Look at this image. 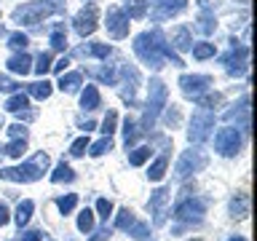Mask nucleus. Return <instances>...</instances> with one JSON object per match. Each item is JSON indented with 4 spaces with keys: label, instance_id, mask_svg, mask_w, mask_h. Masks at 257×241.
<instances>
[{
    "label": "nucleus",
    "instance_id": "4d7b16f0",
    "mask_svg": "<svg viewBox=\"0 0 257 241\" xmlns=\"http://www.w3.org/2000/svg\"><path fill=\"white\" fill-rule=\"evenodd\" d=\"M238 3H249V0H238Z\"/></svg>",
    "mask_w": 257,
    "mask_h": 241
},
{
    "label": "nucleus",
    "instance_id": "4be33fe9",
    "mask_svg": "<svg viewBox=\"0 0 257 241\" xmlns=\"http://www.w3.org/2000/svg\"><path fill=\"white\" fill-rule=\"evenodd\" d=\"M142 134H145V132L140 129V124H137L134 118H126V120H123V145H126V148H132V145L140 140Z\"/></svg>",
    "mask_w": 257,
    "mask_h": 241
},
{
    "label": "nucleus",
    "instance_id": "dca6fc26",
    "mask_svg": "<svg viewBox=\"0 0 257 241\" xmlns=\"http://www.w3.org/2000/svg\"><path fill=\"white\" fill-rule=\"evenodd\" d=\"M112 54V48L107 43H88V46H78L72 56H99V59H107Z\"/></svg>",
    "mask_w": 257,
    "mask_h": 241
},
{
    "label": "nucleus",
    "instance_id": "4c0bfd02",
    "mask_svg": "<svg viewBox=\"0 0 257 241\" xmlns=\"http://www.w3.org/2000/svg\"><path fill=\"white\" fill-rule=\"evenodd\" d=\"M107 150H112V137H104V140L94 142V145H88V153H91L94 158L104 156V153H107Z\"/></svg>",
    "mask_w": 257,
    "mask_h": 241
},
{
    "label": "nucleus",
    "instance_id": "9d476101",
    "mask_svg": "<svg viewBox=\"0 0 257 241\" xmlns=\"http://www.w3.org/2000/svg\"><path fill=\"white\" fill-rule=\"evenodd\" d=\"M230 51L222 56V62L228 64V72L230 75H244L246 72V62H249V48L246 46H236L238 40H230Z\"/></svg>",
    "mask_w": 257,
    "mask_h": 241
},
{
    "label": "nucleus",
    "instance_id": "de8ad7c7",
    "mask_svg": "<svg viewBox=\"0 0 257 241\" xmlns=\"http://www.w3.org/2000/svg\"><path fill=\"white\" fill-rule=\"evenodd\" d=\"M43 236H46L43 230H24L19 236V241H43Z\"/></svg>",
    "mask_w": 257,
    "mask_h": 241
},
{
    "label": "nucleus",
    "instance_id": "bb28decb",
    "mask_svg": "<svg viewBox=\"0 0 257 241\" xmlns=\"http://www.w3.org/2000/svg\"><path fill=\"white\" fill-rule=\"evenodd\" d=\"M27 107H30V96L22 94V91H14L11 96H8V102H6L8 112H19V110H27Z\"/></svg>",
    "mask_w": 257,
    "mask_h": 241
},
{
    "label": "nucleus",
    "instance_id": "393cba45",
    "mask_svg": "<svg viewBox=\"0 0 257 241\" xmlns=\"http://www.w3.org/2000/svg\"><path fill=\"white\" fill-rule=\"evenodd\" d=\"M51 91H54V86L48 83V80L43 78V80H38V83H27V96H35V99H48L51 96Z\"/></svg>",
    "mask_w": 257,
    "mask_h": 241
},
{
    "label": "nucleus",
    "instance_id": "c85d7f7f",
    "mask_svg": "<svg viewBox=\"0 0 257 241\" xmlns=\"http://www.w3.org/2000/svg\"><path fill=\"white\" fill-rule=\"evenodd\" d=\"M166 166H169V158H166V156L156 158V161L150 164V172H148V177H150L153 182H161V180H164V174H166Z\"/></svg>",
    "mask_w": 257,
    "mask_h": 241
},
{
    "label": "nucleus",
    "instance_id": "7c9ffc66",
    "mask_svg": "<svg viewBox=\"0 0 257 241\" xmlns=\"http://www.w3.org/2000/svg\"><path fill=\"white\" fill-rule=\"evenodd\" d=\"M72 180H75V172H72V169H70V166L62 161V164L54 169V174H51V182H56V185H59V182H72Z\"/></svg>",
    "mask_w": 257,
    "mask_h": 241
},
{
    "label": "nucleus",
    "instance_id": "c756f323",
    "mask_svg": "<svg viewBox=\"0 0 257 241\" xmlns=\"http://www.w3.org/2000/svg\"><path fill=\"white\" fill-rule=\"evenodd\" d=\"M193 99H196L198 107H217V104H222V94L220 91H206V94L193 96Z\"/></svg>",
    "mask_w": 257,
    "mask_h": 241
},
{
    "label": "nucleus",
    "instance_id": "f8f14e48",
    "mask_svg": "<svg viewBox=\"0 0 257 241\" xmlns=\"http://www.w3.org/2000/svg\"><path fill=\"white\" fill-rule=\"evenodd\" d=\"M104 24H107V32H110L115 40H120V38L128 35V16L120 11L118 6H110V8H107V22H104Z\"/></svg>",
    "mask_w": 257,
    "mask_h": 241
},
{
    "label": "nucleus",
    "instance_id": "a19ab883",
    "mask_svg": "<svg viewBox=\"0 0 257 241\" xmlns=\"http://www.w3.org/2000/svg\"><path fill=\"white\" fill-rule=\"evenodd\" d=\"M128 230H132V236L137 241H150V225L148 222H134Z\"/></svg>",
    "mask_w": 257,
    "mask_h": 241
},
{
    "label": "nucleus",
    "instance_id": "a18cd8bd",
    "mask_svg": "<svg viewBox=\"0 0 257 241\" xmlns=\"http://www.w3.org/2000/svg\"><path fill=\"white\" fill-rule=\"evenodd\" d=\"M0 91H6V94H14V91H19V83H14L11 78L0 75Z\"/></svg>",
    "mask_w": 257,
    "mask_h": 241
},
{
    "label": "nucleus",
    "instance_id": "6e6552de",
    "mask_svg": "<svg viewBox=\"0 0 257 241\" xmlns=\"http://www.w3.org/2000/svg\"><path fill=\"white\" fill-rule=\"evenodd\" d=\"M212 129H214V115H212V112H206V110L193 112L190 129H188V140H190V142H196V145H198V142H204V140H209Z\"/></svg>",
    "mask_w": 257,
    "mask_h": 241
},
{
    "label": "nucleus",
    "instance_id": "72a5a7b5",
    "mask_svg": "<svg viewBox=\"0 0 257 241\" xmlns=\"http://www.w3.org/2000/svg\"><path fill=\"white\" fill-rule=\"evenodd\" d=\"M32 70H35L40 78H43L46 72L51 70V54H48V51H40V54H38V59H35V64H32Z\"/></svg>",
    "mask_w": 257,
    "mask_h": 241
},
{
    "label": "nucleus",
    "instance_id": "f3484780",
    "mask_svg": "<svg viewBox=\"0 0 257 241\" xmlns=\"http://www.w3.org/2000/svg\"><path fill=\"white\" fill-rule=\"evenodd\" d=\"M6 64H8V70H11V72H16V75H27V72L32 70V59L24 51L22 54H14Z\"/></svg>",
    "mask_w": 257,
    "mask_h": 241
},
{
    "label": "nucleus",
    "instance_id": "cd10ccee",
    "mask_svg": "<svg viewBox=\"0 0 257 241\" xmlns=\"http://www.w3.org/2000/svg\"><path fill=\"white\" fill-rule=\"evenodd\" d=\"M51 48H56V51L67 48V30H64V24H54L51 27Z\"/></svg>",
    "mask_w": 257,
    "mask_h": 241
},
{
    "label": "nucleus",
    "instance_id": "5fc2aeb1",
    "mask_svg": "<svg viewBox=\"0 0 257 241\" xmlns=\"http://www.w3.org/2000/svg\"><path fill=\"white\" fill-rule=\"evenodd\" d=\"M59 3H62V0H54V6H56V8H59Z\"/></svg>",
    "mask_w": 257,
    "mask_h": 241
},
{
    "label": "nucleus",
    "instance_id": "3c124183",
    "mask_svg": "<svg viewBox=\"0 0 257 241\" xmlns=\"http://www.w3.org/2000/svg\"><path fill=\"white\" fill-rule=\"evenodd\" d=\"M107 238H110V228H107V225H104V228H99V230L91 236V241H107Z\"/></svg>",
    "mask_w": 257,
    "mask_h": 241
},
{
    "label": "nucleus",
    "instance_id": "09e8293b",
    "mask_svg": "<svg viewBox=\"0 0 257 241\" xmlns=\"http://www.w3.org/2000/svg\"><path fill=\"white\" fill-rule=\"evenodd\" d=\"M67 67H70V56H62V59H56V62L51 64V70H54V72H59V75H62V72L67 70Z\"/></svg>",
    "mask_w": 257,
    "mask_h": 241
},
{
    "label": "nucleus",
    "instance_id": "49530a36",
    "mask_svg": "<svg viewBox=\"0 0 257 241\" xmlns=\"http://www.w3.org/2000/svg\"><path fill=\"white\" fill-rule=\"evenodd\" d=\"M8 134H11L14 140H27V129H24L22 124H14V126H8Z\"/></svg>",
    "mask_w": 257,
    "mask_h": 241
},
{
    "label": "nucleus",
    "instance_id": "ea45409f",
    "mask_svg": "<svg viewBox=\"0 0 257 241\" xmlns=\"http://www.w3.org/2000/svg\"><path fill=\"white\" fill-rule=\"evenodd\" d=\"M8 46H11L14 51H24V48L30 46V38L24 35V32H11V35H8Z\"/></svg>",
    "mask_w": 257,
    "mask_h": 241
},
{
    "label": "nucleus",
    "instance_id": "2f4dec72",
    "mask_svg": "<svg viewBox=\"0 0 257 241\" xmlns=\"http://www.w3.org/2000/svg\"><path fill=\"white\" fill-rule=\"evenodd\" d=\"M134 222H137V217H134V212H132L128 206H123V209L118 212V217H115V228H118V230H128Z\"/></svg>",
    "mask_w": 257,
    "mask_h": 241
},
{
    "label": "nucleus",
    "instance_id": "f704fd0d",
    "mask_svg": "<svg viewBox=\"0 0 257 241\" xmlns=\"http://www.w3.org/2000/svg\"><path fill=\"white\" fill-rule=\"evenodd\" d=\"M56 206H59V212H62V214H70L72 209L78 206V196H75V193H67V196H59V198H56Z\"/></svg>",
    "mask_w": 257,
    "mask_h": 241
},
{
    "label": "nucleus",
    "instance_id": "f03ea898",
    "mask_svg": "<svg viewBox=\"0 0 257 241\" xmlns=\"http://www.w3.org/2000/svg\"><path fill=\"white\" fill-rule=\"evenodd\" d=\"M161 40H164V32L161 30H150V32H140L134 38V54L142 59V64H148L153 70L164 67V54H161Z\"/></svg>",
    "mask_w": 257,
    "mask_h": 241
},
{
    "label": "nucleus",
    "instance_id": "603ef678",
    "mask_svg": "<svg viewBox=\"0 0 257 241\" xmlns=\"http://www.w3.org/2000/svg\"><path fill=\"white\" fill-rule=\"evenodd\" d=\"M166 120H169V126H174V124H177V120H180V112H177V107L166 112Z\"/></svg>",
    "mask_w": 257,
    "mask_h": 241
},
{
    "label": "nucleus",
    "instance_id": "c9c22d12",
    "mask_svg": "<svg viewBox=\"0 0 257 241\" xmlns=\"http://www.w3.org/2000/svg\"><path fill=\"white\" fill-rule=\"evenodd\" d=\"M78 230L80 233H91L94 230V212L91 209H83V212L78 214Z\"/></svg>",
    "mask_w": 257,
    "mask_h": 241
},
{
    "label": "nucleus",
    "instance_id": "20e7f679",
    "mask_svg": "<svg viewBox=\"0 0 257 241\" xmlns=\"http://www.w3.org/2000/svg\"><path fill=\"white\" fill-rule=\"evenodd\" d=\"M54 11H56V6L48 3V0H30V3H22L19 8H14V22L38 24V22H43L46 16H51Z\"/></svg>",
    "mask_w": 257,
    "mask_h": 241
},
{
    "label": "nucleus",
    "instance_id": "1a4fd4ad",
    "mask_svg": "<svg viewBox=\"0 0 257 241\" xmlns=\"http://www.w3.org/2000/svg\"><path fill=\"white\" fill-rule=\"evenodd\" d=\"M99 11H96V6L94 3H88L86 8H80L78 16L72 19V24H75V32L80 38H88V35H94L96 27H99Z\"/></svg>",
    "mask_w": 257,
    "mask_h": 241
},
{
    "label": "nucleus",
    "instance_id": "39448f33",
    "mask_svg": "<svg viewBox=\"0 0 257 241\" xmlns=\"http://www.w3.org/2000/svg\"><path fill=\"white\" fill-rule=\"evenodd\" d=\"M204 212H206V204L193 196H182L174 206V217L182 220L185 225H201L204 222Z\"/></svg>",
    "mask_w": 257,
    "mask_h": 241
},
{
    "label": "nucleus",
    "instance_id": "5701e85b",
    "mask_svg": "<svg viewBox=\"0 0 257 241\" xmlns=\"http://www.w3.org/2000/svg\"><path fill=\"white\" fill-rule=\"evenodd\" d=\"M246 214H249V198L244 193H236V198L230 201V217L233 220H244Z\"/></svg>",
    "mask_w": 257,
    "mask_h": 241
},
{
    "label": "nucleus",
    "instance_id": "37998d69",
    "mask_svg": "<svg viewBox=\"0 0 257 241\" xmlns=\"http://www.w3.org/2000/svg\"><path fill=\"white\" fill-rule=\"evenodd\" d=\"M88 145H91V142H88V137H80V140H75V142H72L70 145V156H83V153L88 150Z\"/></svg>",
    "mask_w": 257,
    "mask_h": 241
},
{
    "label": "nucleus",
    "instance_id": "b1692460",
    "mask_svg": "<svg viewBox=\"0 0 257 241\" xmlns=\"http://www.w3.org/2000/svg\"><path fill=\"white\" fill-rule=\"evenodd\" d=\"M128 19H142L148 14V3L145 0H123V8H120Z\"/></svg>",
    "mask_w": 257,
    "mask_h": 241
},
{
    "label": "nucleus",
    "instance_id": "79ce46f5",
    "mask_svg": "<svg viewBox=\"0 0 257 241\" xmlns=\"http://www.w3.org/2000/svg\"><path fill=\"white\" fill-rule=\"evenodd\" d=\"M115 124H118V115L110 110L107 115H104V120H102V129H99V132H102L104 137H112V132H115Z\"/></svg>",
    "mask_w": 257,
    "mask_h": 241
},
{
    "label": "nucleus",
    "instance_id": "e433bc0d",
    "mask_svg": "<svg viewBox=\"0 0 257 241\" xmlns=\"http://www.w3.org/2000/svg\"><path fill=\"white\" fill-rule=\"evenodd\" d=\"M24 150H27V140H14V142H8L0 153H6V156H11V158H22Z\"/></svg>",
    "mask_w": 257,
    "mask_h": 241
},
{
    "label": "nucleus",
    "instance_id": "473e14b6",
    "mask_svg": "<svg viewBox=\"0 0 257 241\" xmlns=\"http://www.w3.org/2000/svg\"><path fill=\"white\" fill-rule=\"evenodd\" d=\"M150 153H153V148H145V145H142V148H134L132 153H128V164H132V166H142L145 161L150 158Z\"/></svg>",
    "mask_w": 257,
    "mask_h": 241
},
{
    "label": "nucleus",
    "instance_id": "864d4df0",
    "mask_svg": "<svg viewBox=\"0 0 257 241\" xmlns=\"http://www.w3.org/2000/svg\"><path fill=\"white\" fill-rule=\"evenodd\" d=\"M228 241H246V238H244V236H230Z\"/></svg>",
    "mask_w": 257,
    "mask_h": 241
},
{
    "label": "nucleus",
    "instance_id": "aec40b11",
    "mask_svg": "<svg viewBox=\"0 0 257 241\" xmlns=\"http://www.w3.org/2000/svg\"><path fill=\"white\" fill-rule=\"evenodd\" d=\"M193 30L201 32V35H212V32L217 30V19H214V14H209L206 8H204V14L196 19V24H193Z\"/></svg>",
    "mask_w": 257,
    "mask_h": 241
},
{
    "label": "nucleus",
    "instance_id": "6e6d98bb",
    "mask_svg": "<svg viewBox=\"0 0 257 241\" xmlns=\"http://www.w3.org/2000/svg\"><path fill=\"white\" fill-rule=\"evenodd\" d=\"M190 241H204V238H190Z\"/></svg>",
    "mask_w": 257,
    "mask_h": 241
},
{
    "label": "nucleus",
    "instance_id": "2eb2a0df",
    "mask_svg": "<svg viewBox=\"0 0 257 241\" xmlns=\"http://www.w3.org/2000/svg\"><path fill=\"white\" fill-rule=\"evenodd\" d=\"M225 120H228V124H233V120H236V124L244 129V132H249V96H244V99H241V104L236 110H228L225 112Z\"/></svg>",
    "mask_w": 257,
    "mask_h": 241
},
{
    "label": "nucleus",
    "instance_id": "423d86ee",
    "mask_svg": "<svg viewBox=\"0 0 257 241\" xmlns=\"http://www.w3.org/2000/svg\"><path fill=\"white\" fill-rule=\"evenodd\" d=\"M206 166V153L204 150H185L180 161H177V169H174V177L177 180H188L193 172H201Z\"/></svg>",
    "mask_w": 257,
    "mask_h": 241
},
{
    "label": "nucleus",
    "instance_id": "f257e3e1",
    "mask_svg": "<svg viewBox=\"0 0 257 241\" xmlns=\"http://www.w3.org/2000/svg\"><path fill=\"white\" fill-rule=\"evenodd\" d=\"M48 164H51V158H48V153H35L27 164L22 166H8V169H0V180L6 182H38L40 177L48 172Z\"/></svg>",
    "mask_w": 257,
    "mask_h": 241
},
{
    "label": "nucleus",
    "instance_id": "6ab92c4d",
    "mask_svg": "<svg viewBox=\"0 0 257 241\" xmlns=\"http://www.w3.org/2000/svg\"><path fill=\"white\" fill-rule=\"evenodd\" d=\"M80 83H83V75H80V72H67V75H64L62 72V78H59V86L64 94H75L78 88H80Z\"/></svg>",
    "mask_w": 257,
    "mask_h": 241
},
{
    "label": "nucleus",
    "instance_id": "13d9d810",
    "mask_svg": "<svg viewBox=\"0 0 257 241\" xmlns=\"http://www.w3.org/2000/svg\"><path fill=\"white\" fill-rule=\"evenodd\" d=\"M0 32H3V24H0Z\"/></svg>",
    "mask_w": 257,
    "mask_h": 241
},
{
    "label": "nucleus",
    "instance_id": "ddd939ff",
    "mask_svg": "<svg viewBox=\"0 0 257 241\" xmlns=\"http://www.w3.org/2000/svg\"><path fill=\"white\" fill-rule=\"evenodd\" d=\"M209 86H212V78L209 75H182L180 78V88H182L185 96H198V94H204Z\"/></svg>",
    "mask_w": 257,
    "mask_h": 241
},
{
    "label": "nucleus",
    "instance_id": "7ed1b4c3",
    "mask_svg": "<svg viewBox=\"0 0 257 241\" xmlns=\"http://www.w3.org/2000/svg\"><path fill=\"white\" fill-rule=\"evenodd\" d=\"M166 83L161 78H153L150 86H148V104H145V112H142V120H140V129L142 132H150L156 126V120L161 115V110L166 107Z\"/></svg>",
    "mask_w": 257,
    "mask_h": 241
},
{
    "label": "nucleus",
    "instance_id": "8fccbe9b",
    "mask_svg": "<svg viewBox=\"0 0 257 241\" xmlns=\"http://www.w3.org/2000/svg\"><path fill=\"white\" fill-rule=\"evenodd\" d=\"M8 222H11V212H8V206L0 201V228H3V225H8Z\"/></svg>",
    "mask_w": 257,
    "mask_h": 241
},
{
    "label": "nucleus",
    "instance_id": "a211bd4d",
    "mask_svg": "<svg viewBox=\"0 0 257 241\" xmlns=\"http://www.w3.org/2000/svg\"><path fill=\"white\" fill-rule=\"evenodd\" d=\"M102 104V96H99V88L96 86H86L80 91V107L83 110H96Z\"/></svg>",
    "mask_w": 257,
    "mask_h": 241
},
{
    "label": "nucleus",
    "instance_id": "412c9836",
    "mask_svg": "<svg viewBox=\"0 0 257 241\" xmlns=\"http://www.w3.org/2000/svg\"><path fill=\"white\" fill-rule=\"evenodd\" d=\"M172 48L174 51H188V48L193 46V38H190V30L188 27H177L174 32H172Z\"/></svg>",
    "mask_w": 257,
    "mask_h": 241
},
{
    "label": "nucleus",
    "instance_id": "c03bdc74",
    "mask_svg": "<svg viewBox=\"0 0 257 241\" xmlns=\"http://www.w3.org/2000/svg\"><path fill=\"white\" fill-rule=\"evenodd\" d=\"M96 212H99V217L104 222H107V217L112 214V201H107V198H99L96 201Z\"/></svg>",
    "mask_w": 257,
    "mask_h": 241
},
{
    "label": "nucleus",
    "instance_id": "0eeeda50",
    "mask_svg": "<svg viewBox=\"0 0 257 241\" xmlns=\"http://www.w3.org/2000/svg\"><path fill=\"white\" fill-rule=\"evenodd\" d=\"M214 150L220 153L222 158H233L241 150V132L238 129H220L214 134Z\"/></svg>",
    "mask_w": 257,
    "mask_h": 241
},
{
    "label": "nucleus",
    "instance_id": "9b49d317",
    "mask_svg": "<svg viewBox=\"0 0 257 241\" xmlns=\"http://www.w3.org/2000/svg\"><path fill=\"white\" fill-rule=\"evenodd\" d=\"M169 198H172V190H169V188H158L150 196L148 209L156 214V217H153V222H156V225H164V220H166V214H169Z\"/></svg>",
    "mask_w": 257,
    "mask_h": 241
},
{
    "label": "nucleus",
    "instance_id": "4468645a",
    "mask_svg": "<svg viewBox=\"0 0 257 241\" xmlns=\"http://www.w3.org/2000/svg\"><path fill=\"white\" fill-rule=\"evenodd\" d=\"M156 8H153V22H164L169 16L180 14L188 8V0H156Z\"/></svg>",
    "mask_w": 257,
    "mask_h": 241
},
{
    "label": "nucleus",
    "instance_id": "a878e982",
    "mask_svg": "<svg viewBox=\"0 0 257 241\" xmlns=\"http://www.w3.org/2000/svg\"><path fill=\"white\" fill-rule=\"evenodd\" d=\"M32 212H35V204H32L30 198H24L19 206H16V214H14V222L19 225V228H24V225L30 222V217H32Z\"/></svg>",
    "mask_w": 257,
    "mask_h": 241
},
{
    "label": "nucleus",
    "instance_id": "58836bf2",
    "mask_svg": "<svg viewBox=\"0 0 257 241\" xmlns=\"http://www.w3.org/2000/svg\"><path fill=\"white\" fill-rule=\"evenodd\" d=\"M190 48H193V56H196V59H212L217 54L214 43H198V46H190Z\"/></svg>",
    "mask_w": 257,
    "mask_h": 241
}]
</instances>
